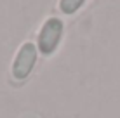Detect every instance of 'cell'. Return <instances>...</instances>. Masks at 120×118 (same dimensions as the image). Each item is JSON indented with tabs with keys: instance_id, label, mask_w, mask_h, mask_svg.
<instances>
[{
	"instance_id": "6da1fadb",
	"label": "cell",
	"mask_w": 120,
	"mask_h": 118,
	"mask_svg": "<svg viewBox=\"0 0 120 118\" xmlns=\"http://www.w3.org/2000/svg\"><path fill=\"white\" fill-rule=\"evenodd\" d=\"M61 35H63V21L57 18L47 19L38 33V50L45 56L52 54L61 40Z\"/></svg>"
},
{
	"instance_id": "7a4b0ae2",
	"label": "cell",
	"mask_w": 120,
	"mask_h": 118,
	"mask_svg": "<svg viewBox=\"0 0 120 118\" xmlns=\"http://www.w3.org/2000/svg\"><path fill=\"white\" fill-rule=\"evenodd\" d=\"M37 63V47L33 43H24L19 49L18 57L14 61V66H12V75L16 80H24L28 75L31 73L33 66Z\"/></svg>"
},
{
	"instance_id": "3957f363",
	"label": "cell",
	"mask_w": 120,
	"mask_h": 118,
	"mask_svg": "<svg viewBox=\"0 0 120 118\" xmlns=\"http://www.w3.org/2000/svg\"><path fill=\"white\" fill-rule=\"evenodd\" d=\"M85 0H61L59 2V9L64 12V14H75V12L82 7Z\"/></svg>"
}]
</instances>
